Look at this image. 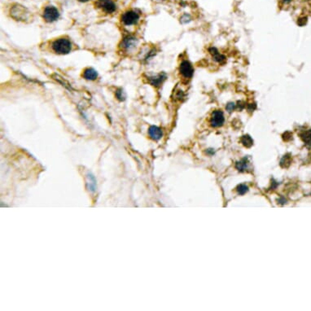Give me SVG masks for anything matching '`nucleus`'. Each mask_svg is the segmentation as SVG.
I'll return each mask as SVG.
<instances>
[{
	"instance_id": "4be33fe9",
	"label": "nucleus",
	"mask_w": 311,
	"mask_h": 311,
	"mask_svg": "<svg viewBox=\"0 0 311 311\" xmlns=\"http://www.w3.org/2000/svg\"><path fill=\"white\" fill-rule=\"evenodd\" d=\"M292 138V134L289 131H287L283 135V139L285 141H289Z\"/></svg>"
},
{
	"instance_id": "6e6552de",
	"label": "nucleus",
	"mask_w": 311,
	"mask_h": 311,
	"mask_svg": "<svg viewBox=\"0 0 311 311\" xmlns=\"http://www.w3.org/2000/svg\"><path fill=\"white\" fill-rule=\"evenodd\" d=\"M166 78H167L166 74L165 73H161V74H158L156 75L148 77V82L153 86L159 87L166 80Z\"/></svg>"
},
{
	"instance_id": "393cba45",
	"label": "nucleus",
	"mask_w": 311,
	"mask_h": 311,
	"mask_svg": "<svg viewBox=\"0 0 311 311\" xmlns=\"http://www.w3.org/2000/svg\"><path fill=\"white\" fill-rule=\"evenodd\" d=\"M176 98L178 99H179V100H181V99H183V98H184V93H183V91H182V90H179V92L177 93Z\"/></svg>"
},
{
	"instance_id": "aec40b11",
	"label": "nucleus",
	"mask_w": 311,
	"mask_h": 311,
	"mask_svg": "<svg viewBox=\"0 0 311 311\" xmlns=\"http://www.w3.org/2000/svg\"><path fill=\"white\" fill-rule=\"evenodd\" d=\"M236 108V104L234 102H229L226 106V109L228 112H232Z\"/></svg>"
},
{
	"instance_id": "423d86ee",
	"label": "nucleus",
	"mask_w": 311,
	"mask_h": 311,
	"mask_svg": "<svg viewBox=\"0 0 311 311\" xmlns=\"http://www.w3.org/2000/svg\"><path fill=\"white\" fill-rule=\"evenodd\" d=\"M60 17L59 11L54 6H48L44 9L43 12V18L47 22H53L55 21Z\"/></svg>"
},
{
	"instance_id": "4468645a",
	"label": "nucleus",
	"mask_w": 311,
	"mask_h": 311,
	"mask_svg": "<svg viewBox=\"0 0 311 311\" xmlns=\"http://www.w3.org/2000/svg\"><path fill=\"white\" fill-rule=\"evenodd\" d=\"M248 165H249V162H248V158H244V159H242L241 160L236 163V168L240 172H244L248 168Z\"/></svg>"
},
{
	"instance_id": "f03ea898",
	"label": "nucleus",
	"mask_w": 311,
	"mask_h": 311,
	"mask_svg": "<svg viewBox=\"0 0 311 311\" xmlns=\"http://www.w3.org/2000/svg\"><path fill=\"white\" fill-rule=\"evenodd\" d=\"M11 16L17 21H25L29 18L27 9L21 5H15L11 9Z\"/></svg>"
},
{
	"instance_id": "20e7f679",
	"label": "nucleus",
	"mask_w": 311,
	"mask_h": 311,
	"mask_svg": "<svg viewBox=\"0 0 311 311\" xmlns=\"http://www.w3.org/2000/svg\"><path fill=\"white\" fill-rule=\"evenodd\" d=\"M139 15L135 11H127L122 16V23L126 25H133L139 21Z\"/></svg>"
},
{
	"instance_id": "2eb2a0df",
	"label": "nucleus",
	"mask_w": 311,
	"mask_h": 311,
	"mask_svg": "<svg viewBox=\"0 0 311 311\" xmlns=\"http://www.w3.org/2000/svg\"><path fill=\"white\" fill-rule=\"evenodd\" d=\"M300 136L307 146H311V130L303 131Z\"/></svg>"
},
{
	"instance_id": "bb28decb",
	"label": "nucleus",
	"mask_w": 311,
	"mask_h": 311,
	"mask_svg": "<svg viewBox=\"0 0 311 311\" xmlns=\"http://www.w3.org/2000/svg\"><path fill=\"white\" fill-rule=\"evenodd\" d=\"M79 1H82H82H87V0H79Z\"/></svg>"
},
{
	"instance_id": "6ab92c4d",
	"label": "nucleus",
	"mask_w": 311,
	"mask_h": 311,
	"mask_svg": "<svg viewBox=\"0 0 311 311\" xmlns=\"http://www.w3.org/2000/svg\"><path fill=\"white\" fill-rule=\"evenodd\" d=\"M236 190H237L238 194H240V195H244L246 192H248V187L246 185L241 184V185L238 186Z\"/></svg>"
},
{
	"instance_id": "ddd939ff",
	"label": "nucleus",
	"mask_w": 311,
	"mask_h": 311,
	"mask_svg": "<svg viewBox=\"0 0 311 311\" xmlns=\"http://www.w3.org/2000/svg\"><path fill=\"white\" fill-rule=\"evenodd\" d=\"M86 178H87V187H88V190L91 192H95V190H96V180H95V178L94 177V175L90 173H88L87 175H86Z\"/></svg>"
},
{
	"instance_id": "a878e982",
	"label": "nucleus",
	"mask_w": 311,
	"mask_h": 311,
	"mask_svg": "<svg viewBox=\"0 0 311 311\" xmlns=\"http://www.w3.org/2000/svg\"><path fill=\"white\" fill-rule=\"evenodd\" d=\"M283 2H284V3H288V2H291V0H283Z\"/></svg>"
},
{
	"instance_id": "b1692460",
	"label": "nucleus",
	"mask_w": 311,
	"mask_h": 311,
	"mask_svg": "<svg viewBox=\"0 0 311 311\" xmlns=\"http://www.w3.org/2000/svg\"><path fill=\"white\" fill-rule=\"evenodd\" d=\"M244 108H245V104H244V103H243L242 101H239V102H238V104H236V108H238L240 111L244 109Z\"/></svg>"
},
{
	"instance_id": "5701e85b",
	"label": "nucleus",
	"mask_w": 311,
	"mask_h": 311,
	"mask_svg": "<svg viewBox=\"0 0 311 311\" xmlns=\"http://www.w3.org/2000/svg\"><path fill=\"white\" fill-rule=\"evenodd\" d=\"M256 108V105L255 103H248V105H247V109H248V112H253Z\"/></svg>"
},
{
	"instance_id": "dca6fc26",
	"label": "nucleus",
	"mask_w": 311,
	"mask_h": 311,
	"mask_svg": "<svg viewBox=\"0 0 311 311\" xmlns=\"http://www.w3.org/2000/svg\"><path fill=\"white\" fill-rule=\"evenodd\" d=\"M292 163V156L290 154H286L283 156V158L280 160V165L283 168H288Z\"/></svg>"
},
{
	"instance_id": "f3484780",
	"label": "nucleus",
	"mask_w": 311,
	"mask_h": 311,
	"mask_svg": "<svg viewBox=\"0 0 311 311\" xmlns=\"http://www.w3.org/2000/svg\"><path fill=\"white\" fill-rule=\"evenodd\" d=\"M240 142H241L242 144L246 147H252V144H253V140H252V138H251L248 135H243L241 139H240Z\"/></svg>"
},
{
	"instance_id": "412c9836",
	"label": "nucleus",
	"mask_w": 311,
	"mask_h": 311,
	"mask_svg": "<svg viewBox=\"0 0 311 311\" xmlns=\"http://www.w3.org/2000/svg\"><path fill=\"white\" fill-rule=\"evenodd\" d=\"M306 23H307V17H300V18L297 20V25H300V26H304L305 25H306Z\"/></svg>"
},
{
	"instance_id": "0eeeda50",
	"label": "nucleus",
	"mask_w": 311,
	"mask_h": 311,
	"mask_svg": "<svg viewBox=\"0 0 311 311\" xmlns=\"http://www.w3.org/2000/svg\"><path fill=\"white\" fill-rule=\"evenodd\" d=\"M96 6L108 14H111L116 10V4L112 0H97Z\"/></svg>"
},
{
	"instance_id": "f257e3e1",
	"label": "nucleus",
	"mask_w": 311,
	"mask_h": 311,
	"mask_svg": "<svg viewBox=\"0 0 311 311\" xmlns=\"http://www.w3.org/2000/svg\"><path fill=\"white\" fill-rule=\"evenodd\" d=\"M52 50L57 54L60 55H66L70 52L72 49L71 42L66 38H58L55 40L51 44Z\"/></svg>"
},
{
	"instance_id": "39448f33",
	"label": "nucleus",
	"mask_w": 311,
	"mask_h": 311,
	"mask_svg": "<svg viewBox=\"0 0 311 311\" xmlns=\"http://www.w3.org/2000/svg\"><path fill=\"white\" fill-rule=\"evenodd\" d=\"M179 73L183 78L190 79L194 74L193 66L188 60L182 61L179 65Z\"/></svg>"
},
{
	"instance_id": "f8f14e48",
	"label": "nucleus",
	"mask_w": 311,
	"mask_h": 311,
	"mask_svg": "<svg viewBox=\"0 0 311 311\" xmlns=\"http://www.w3.org/2000/svg\"><path fill=\"white\" fill-rule=\"evenodd\" d=\"M83 78L86 80H90V81H94L98 77V73H97L96 70H95L92 68H88V69H86L83 72Z\"/></svg>"
},
{
	"instance_id": "a211bd4d",
	"label": "nucleus",
	"mask_w": 311,
	"mask_h": 311,
	"mask_svg": "<svg viewBox=\"0 0 311 311\" xmlns=\"http://www.w3.org/2000/svg\"><path fill=\"white\" fill-rule=\"evenodd\" d=\"M116 97L118 100L120 101H124L126 99V93L122 89H118L117 91H116Z\"/></svg>"
},
{
	"instance_id": "9d476101",
	"label": "nucleus",
	"mask_w": 311,
	"mask_h": 311,
	"mask_svg": "<svg viewBox=\"0 0 311 311\" xmlns=\"http://www.w3.org/2000/svg\"><path fill=\"white\" fill-rule=\"evenodd\" d=\"M136 44V38H134V37H131V36H128V37L125 38L122 42V47L126 50H131V49L135 48Z\"/></svg>"
},
{
	"instance_id": "7ed1b4c3",
	"label": "nucleus",
	"mask_w": 311,
	"mask_h": 311,
	"mask_svg": "<svg viewBox=\"0 0 311 311\" xmlns=\"http://www.w3.org/2000/svg\"><path fill=\"white\" fill-rule=\"evenodd\" d=\"M225 122V117L222 110H215L212 112L210 117L209 123L213 128H218L223 126Z\"/></svg>"
},
{
	"instance_id": "9b49d317",
	"label": "nucleus",
	"mask_w": 311,
	"mask_h": 311,
	"mask_svg": "<svg viewBox=\"0 0 311 311\" xmlns=\"http://www.w3.org/2000/svg\"><path fill=\"white\" fill-rule=\"evenodd\" d=\"M208 52L210 53V55H212L213 60L216 62H218V63L224 64L226 62V60H227L226 56L223 55L222 54H220V52L218 50V49L216 47H213V46L210 47V48L208 49Z\"/></svg>"
},
{
	"instance_id": "1a4fd4ad",
	"label": "nucleus",
	"mask_w": 311,
	"mask_h": 311,
	"mask_svg": "<svg viewBox=\"0 0 311 311\" xmlns=\"http://www.w3.org/2000/svg\"><path fill=\"white\" fill-rule=\"evenodd\" d=\"M148 135H149L150 138L153 140H160L163 136V132L162 130L157 126H150V128L148 129Z\"/></svg>"
}]
</instances>
